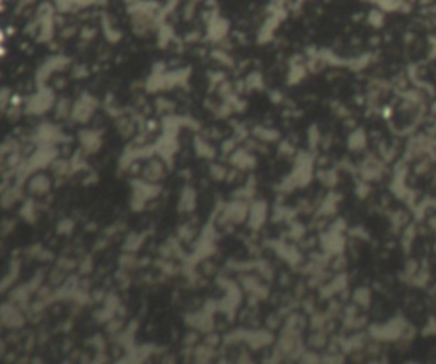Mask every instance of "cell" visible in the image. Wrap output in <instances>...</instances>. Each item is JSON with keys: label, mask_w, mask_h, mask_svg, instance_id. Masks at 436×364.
I'll list each match as a JSON object with an SVG mask.
<instances>
[{"label": "cell", "mask_w": 436, "mask_h": 364, "mask_svg": "<svg viewBox=\"0 0 436 364\" xmlns=\"http://www.w3.org/2000/svg\"><path fill=\"white\" fill-rule=\"evenodd\" d=\"M29 189L34 194H45L50 189V181L45 176H36L33 181H29Z\"/></svg>", "instance_id": "obj_1"}]
</instances>
